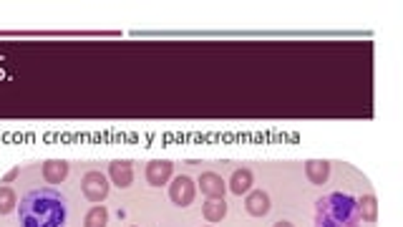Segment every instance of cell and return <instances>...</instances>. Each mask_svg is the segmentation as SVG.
Instances as JSON below:
<instances>
[{"label":"cell","instance_id":"6da1fadb","mask_svg":"<svg viewBox=\"0 0 403 227\" xmlns=\"http://www.w3.org/2000/svg\"><path fill=\"white\" fill-rule=\"evenodd\" d=\"M66 217H69V199L56 187L30 190L18 204L21 227H64Z\"/></svg>","mask_w":403,"mask_h":227},{"label":"cell","instance_id":"7a4b0ae2","mask_svg":"<svg viewBox=\"0 0 403 227\" xmlns=\"http://www.w3.org/2000/svg\"><path fill=\"white\" fill-rule=\"evenodd\" d=\"M315 227H361L353 194L333 192L315 202Z\"/></svg>","mask_w":403,"mask_h":227},{"label":"cell","instance_id":"3957f363","mask_svg":"<svg viewBox=\"0 0 403 227\" xmlns=\"http://www.w3.org/2000/svg\"><path fill=\"white\" fill-rule=\"evenodd\" d=\"M197 197V182L187 175H179L172 180L169 185V199H172L177 207H189Z\"/></svg>","mask_w":403,"mask_h":227},{"label":"cell","instance_id":"277c9868","mask_svg":"<svg viewBox=\"0 0 403 227\" xmlns=\"http://www.w3.org/2000/svg\"><path fill=\"white\" fill-rule=\"evenodd\" d=\"M81 192L91 202H104L109 197V180H106V175L93 169V172L83 175V180H81Z\"/></svg>","mask_w":403,"mask_h":227},{"label":"cell","instance_id":"5b68a950","mask_svg":"<svg viewBox=\"0 0 403 227\" xmlns=\"http://www.w3.org/2000/svg\"><path fill=\"white\" fill-rule=\"evenodd\" d=\"M197 185H199L197 190H202V194L207 199H225L227 185L217 172H204V175L197 180Z\"/></svg>","mask_w":403,"mask_h":227},{"label":"cell","instance_id":"8992f818","mask_svg":"<svg viewBox=\"0 0 403 227\" xmlns=\"http://www.w3.org/2000/svg\"><path fill=\"white\" fill-rule=\"evenodd\" d=\"M174 175V164L169 159H154L146 164V182L151 187H164Z\"/></svg>","mask_w":403,"mask_h":227},{"label":"cell","instance_id":"52a82bcc","mask_svg":"<svg viewBox=\"0 0 403 227\" xmlns=\"http://www.w3.org/2000/svg\"><path fill=\"white\" fill-rule=\"evenodd\" d=\"M109 177L111 182H114L119 190H127V187H132L134 182V167L129 159H114V162L109 164Z\"/></svg>","mask_w":403,"mask_h":227},{"label":"cell","instance_id":"ba28073f","mask_svg":"<svg viewBox=\"0 0 403 227\" xmlns=\"http://www.w3.org/2000/svg\"><path fill=\"white\" fill-rule=\"evenodd\" d=\"M270 194L262 192V190H250L247 197H245V210L252 217H265L270 212Z\"/></svg>","mask_w":403,"mask_h":227},{"label":"cell","instance_id":"9c48e42d","mask_svg":"<svg viewBox=\"0 0 403 227\" xmlns=\"http://www.w3.org/2000/svg\"><path fill=\"white\" fill-rule=\"evenodd\" d=\"M252 182H255L252 169L240 167L232 172V180H230V185H227V190H230L232 194H237V197H242V194H247L250 190H252Z\"/></svg>","mask_w":403,"mask_h":227},{"label":"cell","instance_id":"30bf717a","mask_svg":"<svg viewBox=\"0 0 403 227\" xmlns=\"http://www.w3.org/2000/svg\"><path fill=\"white\" fill-rule=\"evenodd\" d=\"M69 177V162L66 159H46L43 162V180L48 185H61Z\"/></svg>","mask_w":403,"mask_h":227},{"label":"cell","instance_id":"8fae6325","mask_svg":"<svg viewBox=\"0 0 403 227\" xmlns=\"http://www.w3.org/2000/svg\"><path fill=\"white\" fill-rule=\"evenodd\" d=\"M305 175L313 185H325L330 177V162L328 159H308L305 162Z\"/></svg>","mask_w":403,"mask_h":227},{"label":"cell","instance_id":"7c38bea8","mask_svg":"<svg viewBox=\"0 0 403 227\" xmlns=\"http://www.w3.org/2000/svg\"><path fill=\"white\" fill-rule=\"evenodd\" d=\"M202 215H204L207 222L217 225V222H222L227 217V202L225 199H207V202L202 204Z\"/></svg>","mask_w":403,"mask_h":227},{"label":"cell","instance_id":"4fadbf2b","mask_svg":"<svg viewBox=\"0 0 403 227\" xmlns=\"http://www.w3.org/2000/svg\"><path fill=\"white\" fill-rule=\"evenodd\" d=\"M356 204H358V217L363 222L378 220V199H375V194H363L361 199H356Z\"/></svg>","mask_w":403,"mask_h":227},{"label":"cell","instance_id":"5bb4252c","mask_svg":"<svg viewBox=\"0 0 403 227\" xmlns=\"http://www.w3.org/2000/svg\"><path fill=\"white\" fill-rule=\"evenodd\" d=\"M109 225V212L106 207H91L83 217V227H106Z\"/></svg>","mask_w":403,"mask_h":227},{"label":"cell","instance_id":"9a60e30c","mask_svg":"<svg viewBox=\"0 0 403 227\" xmlns=\"http://www.w3.org/2000/svg\"><path fill=\"white\" fill-rule=\"evenodd\" d=\"M18 207V197L11 187H0V215H11Z\"/></svg>","mask_w":403,"mask_h":227},{"label":"cell","instance_id":"2e32d148","mask_svg":"<svg viewBox=\"0 0 403 227\" xmlns=\"http://www.w3.org/2000/svg\"><path fill=\"white\" fill-rule=\"evenodd\" d=\"M272 227H295L293 222H288V220H280V222H275Z\"/></svg>","mask_w":403,"mask_h":227},{"label":"cell","instance_id":"e0dca14e","mask_svg":"<svg viewBox=\"0 0 403 227\" xmlns=\"http://www.w3.org/2000/svg\"><path fill=\"white\" fill-rule=\"evenodd\" d=\"M16 177H18V169H13V172H8V175H6V182L16 180Z\"/></svg>","mask_w":403,"mask_h":227}]
</instances>
